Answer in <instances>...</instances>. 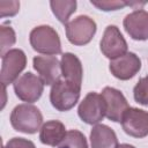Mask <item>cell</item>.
I'll list each match as a JSON object with an SVG mask.
<instances>
[{
    "mask_svg": "<svg viewBox=\"0 0 148 148\" xmlns=\"http://www.w3.org/2000/svg\"><path fill=\"white\" fill-rule=\"evenodd\" d=\"M43 124V116L38 108L32 104H18L10 113V125L12 127L22 133L34 134Z\"/></svg>",
    "mask_w": 148,
    "mask_h": 148,
    "instance_id": "obj_1",
    "label": "cell"
},
{
    "mask_svg": "<svg viewBox=\"0 0 148 148\" xmlns=\"http://www.w3.org/2000/svg\"><path fill=\"white\" fill-rule=\"evenodd\" d=\"M32 49L45 56L61 53V42L58 32L50 25H38L34 28L29 36Z\"/></svg>",
    "mask_w": 148,
    "mask_h": 148,
    "instance_id": "obj_2",
    "label": "cell"
},
{
    "mask_svg": "<svg viewBox=\"0 0 148 148\" xmlns=\"http://www.w3.org/2000/svg\"><path fill=\"white\" fill-rule=\"evenodd\" d=\"M81 88L62 80L57 81L50 91V101L54 109L58 111L65 112L74 108V105L79 102Z\"/></svg>",
    "mask_w": 148,
    "mask_h": 148,
    "instance_id": "obj_3",
    "label": "cell"
},
{
    "mask_svg": "<svg viewBox=\"0 0 148 148\" xmlns=\"http://www.w3.org/2000/svg\"><path fill=\"white\" fill-rule=\"evenodd\" d=\"M66 28V36L69 43L74 45H86L88 44L95 32H96V22L87 16V15H80L75 17L74 20L67 22L65 24Z\"/></svg>",
    "mask_w": 148,
    "mask_h": 148,
    "instance_id": "obj_4",
    "label": "cell"
},
{
    "mask_svg": "<svg viewBox=\"0 0 148 148\" xmlns=\"http://www.w3.org/2000/svg\"><path fill=\"white\" fill-rule=\"evenodd\" d=\"M2 58L1 72H0V81L1 84L14 83L20 76L21 72L27 66V57L25 53L20 49H10Z\"/></svg>",
    "mask_w": 148,
    "mask_h": 148,
    "instance_id": "obj_5",
    "label": "cell"
},
{
    "mask_svg": "<svg viewBox=\"0 0 148 148\" xmlns=\"http://www.w3.org/2000/svg\"><path fill=\"white\" fill-rule=\"evenodd\" d=\"M77 114L82 121L89 125H97L105 117V104L101 94L88 92L79 104Z\"/></svg>",
    "mask_w": 148,
    "mask_h": 148,
    "instance_id": "obj_6",
    "label": "cell"
},
{
    "mask_svg": "<svg viewBox=\"0 0 148 148\" xmlns=\"http://www.w3.org/2000/svg\"><path fill=\"white\" fill-rule=\"evenodd\" d=\"M15 95L23 102L34 103L38 101L44 90V83L39 76L27 72L22 74L13 84Z\"/></svg>",
    "mask_w": 148,
    "mask_h": 148,
    "instance_id": "obj_7",
    "label": "cell"
},
{
    "mask_svg": "<svg viewBox=\"0 0 148 148\" xmlns=\"http://www.w3.org/2000/svg\"><path fill=\"white\" fill-rule=\"evenodd\" d=\"M99 47L102 53L111 60L127 53V43L116 25H108L105 28Z\"/></svg>",
    "mask_w": 148,
    "mask_h": 148,
    "instance_id": "obj_8",
    "label": "cell"
},
{
    "mask_svg": "<svg viewBox=\"0 0 148 148\" xmlns=\"http://www.w3.org/2000/svg\"><path fill=\"white\" fill-rule=\"evenodd\" d=\"M120 123L124 132L130 136L140 139L148 135V112L142 109L130 106Z\"/></svg>",
    "mask_w": 148,
    "mask_h": 148,
    "instance_id": "obj_9",
    "label": "cell"
},
{
    "mask_svg": "<svg viewBox=\"0 0 148 148\" xmlns=\"http://www.w3.org/2000/svg\"><path fill=\"white\" fill-rule=\"evenodd\" d=\"M101 95L105 104V117L114 123L121 121L124 113L130 108L123 92L112 87H105Z\"/></svg>",
    "mask_w": 148,
    "mask_h": 148,
    "instance_id": "obj_10",
    "label": "cell"
},
{
    "mask_svg": "<svg viewBox=\"0 0 148 148\" xmlns=\"http://www.w3.org/2000/svg\"><path fill=\"white\" fill-rule=\"evenodd\" d=\"M140 68L141 60L133 52H127L124 56L111 60L109 64V69L111 74L123 81L132 79L140 71Z\"/></svg>",
    "mask_w": 148,
    "mask_h": 148,
    "instance_id": "obj_11",
    "label": "cell"
},
{
    "mask_svg": "<svg viewBox=\"0 0 148 148\" xmlns=\"http://www.w3.org/2000/svg\"><path fill=\"white\" fill-rule=\"evenodd\" d=\"M32 65L44 86H53L60 80L61 65L54 56H36L32 59Z\"/></svg>",
    "mask_w": 148,
    "mask_h": 148,
    "instance_id": "obj_12",
    "label": "cell"
},
{
    "mask_svg": "<svg viewBox=\"0 0 148 148\" xmlns=\"http://www.w3.org/2000/svg\"><path fill=\"white\" fill-rule=\"evenodd\" d=\"M125 31L135 40L148 39V12L136 9L127 14L124 18Z\"/></svg>",
    "mask_w": 148,
    "mask_h": 148,
    "instance_id": "obj_13",
    "label": "cell"
},
{
    "mask_svg": "<svg viewBox=\"0 0 148 148\" xmlns=\"http://www.w3.org/2000/svg\"><path fill=\"white\" fill-rule=\"evenodd\" d=\"M60 65H61V75L64 80L76 86L77 88H81L83 68L80 59L75 54L71 52H66L61 56Z\"/></svg>",
    "mask_w": 148,
    "mask_h": 148,
    "instance_id": "obj_14",
    "label": "cell"
},
{
    "mask_svg": "<svg viewBox=\"0 0 148 148\" xmlns=\"http://www.w3.org/2000/svg\"><path fill=\"white\" fill-rule=\"evenodd\" d=\"M67 134L65 125L59 120H49L40 127V142L47 146H59Z\"/></svg>",
    "mask_w": 148,
    "mask_h": 148,
    "instance_id": "obj_15",
    "label": "cell"
},
{
    "mask_svg": "<svg viewBox=\"0 0 148 148\" xmlns=\"http://www.w3.org/2000/svg\"><path fill=\"white\" fill-rule=\"evenodd\" d=\"M91 148H117L118 139L112 128L106 125L97 124L90 132Z\"/></svg>",
    "mask_w": 148,
    "mask_h": 148,
    "instance_id": "obj_16",
    "label": "cell"
},
{
    "mask_svg": "<svg viewBox=\"0 0 148 148\" xmlns=\"http://www.w3.org/2000/svg\"><path fill=\"white\" fill-rule=\"evenodd\" d=\"M50 6L54 16L64 24L68 22L69 16L76 10V1L67 0V1H50Z\"/></svg>",
    "mask_w": 148,
    "mask_h": 148,
    "instance_id": "obj_17",
    "label": "cell"
},
{
    "mask_svg": "<svg viewBox=\"0 0 148 148\" xmlns=\"http://www.w3.org/2000/svg\"><path fill=\"white\" fill-rule=\"evenodd\" d=\"M58 148H88V143L83 133L77 130H71Z\"/></svg>",
    "mask_w": 148,
    "mask_h": 148,
    "instance_id": "obj_18",
    "label": "cell"
},
{
    "mask_svg": "<svg viewBox=\"0 0 148 148\" xmlns=\"http://www.w3.org/2000/svg\"><path fill=\"white\" fill-rule=\"evenodd\" d=\"M16 42V35L13 28L9 25H1L0 27V54L3 57L8 51L9 47L13 46Z\"/></svg>",
    "mask_w": 148,
    "mask_h": 148,
    "instance_id": "obj_19",
    "label": "cell"
},
{
    "mask_svg": "<svg viewBox=\"0 0 148 148\" xmlns=\"http://www.w3.org/2000/svg\"><path fill=\"white\" fill-rule=\"evenodd\" d=\"M135 102L142 105H148V76L141 77L133 89Z\"/></svg>",
    "mask_w": 148,
    "mask_h": 148,
    "instance_id": "obj_20",
    "label": "cell"
},
{
    "mask_svg": "<svg viewBox=\"0 0 148 148\" xmlns=\"http://www.w3.org/2000/svg\"><path fill=\"white\" fill-rule=\"evenodd\" d=\"M92 6L97 7L101 10L109 12V10H117L125 6H130V2L127 1H118V0H102V1H90Z\"/></svg>",
    "mask_w": 148,
    "mask_h": 148,
    "instance_id": "obj_21",
    "label": "cell"
},
{
    "mask_svg": "<svg viewBox=\"0 0 148 148\" xmlns=\"http://www.w3.org/2000/svg\"><path fill=\"white\" fill-rule=\"evenodd\" d=\"M18 10H20L18 1H6V0L0 1V16L1 17L14 16L18 13Z\"/></svg>",
    "mask_w": 148,
    "mask_h": 148,
    "instance_id": "obj_22",
    "label": "cell"
},
{
    "mask_svg": "<svg viewBox=\"0 0 148 148\" xmlns=\"http://www.w3.org/2000/svg\"><path fill=\"white\" fill-rule=\"evenodd\" d=\"M2 148H36L32 141L24 138H13Z\"/></svg>",
    "mask_w": 148,
    "mask_h": 148,
    "instance_id": "obj_23",
    "label": "cell"
},
{
    "mask_svg": "<svg viewBox=\"0 0 148 148\" xmlns=\"http://www.w3.org/2000/svg\"><path fill=\"white\" fill-rule=\"evenodd\" d=\"M117 148H135V147L132 145H128V143H121V145H118Z\"/></svg>",
    "mask_w": 148,
    "mask_h": 148,
    "instance_id": "obj_24",
    "label": "cell"
}]
</instances>
